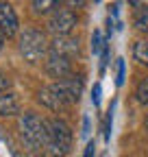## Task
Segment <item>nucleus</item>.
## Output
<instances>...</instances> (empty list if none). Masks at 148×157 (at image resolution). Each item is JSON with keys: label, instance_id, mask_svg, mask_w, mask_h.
<instances>
[{"label": "nucleus", "instance_id": "f257e3e1", "mask_svg": "<svg viewBox=\"0 0 148 157\" xmlns=\"http://www.w3.org/2000/svg\"><path fill=\"white\" fill-rule=\"evenodd\" d=\"M81 94H83V76H70L63 81L44 85L37 94V101L50 111H63L70 105L79 103Z\"/></svg>", "mask_w": 148, "mask_h": 157}, {"label": "nucleus", "instance_id": "f03ea898", "mask_svg": "<svg viewBox=\"0 0 148 157\" xmlns=\"http://www.w3.org/2000/svg\"><path fill=\"white\" fill-rule=\"evenodd\" d=\"M20 135L24 144L31 151H46V142H48V124L46 120H42L37 113L33 111H24L20 116Z\"/></svg>", "mask_w": 148, "mask_h": 157}, {"label": "nucleus", "instance_id": "7ed1b4c3", "mask_svg": "<svg viewBox=\"0 0 148 157\" xmlns=\"http://www.w3.org/2000/svg\"><path fill=\"white\" fill-rule=\"evenodd\" d=\"M48 142H46V155L48 157H65L72 148V129L59 120V118H48Z\"/></svg>", "mask_w": 148, "mask_h": 157}, {"label": "nucleus", "instance_id": "20e7f679", "mask_svg": "<svg viewBox=\"0 0 148 157\" xmlns=\"http://www.w3.org/2000/svg\"><path fill=\"white\" fill-rule=\"evenodd\" d=\"M48 50H50V42L42 31L24 29V33L20 35V52L28 63H35L42 57H48Z\"/></svg>", "mask_w": 148, "mask_h": 157}, {"label": "nucleus", "instance_id": "39448f33", "mask_svg": "<svg viewBox=\"0 0 148 157\" xmlns=\"http://www.w3.org/2000/svg\"><path fill=\"white\" fill-rule=\"evenodd\" d=\"M76 13H74L72 9H63L59 7L57 11H52L50 20H48V31L54 33V37L59 35H70L74 31V26H76Z\"/></svg>", "mask_w": 148, "mask_h": 157}, {"label": "nucleus", "instance_id": "423d86ee", "mask_svg": "<svg viewBox=\"0 0 148 157\" xmlns=\"http://www.w3.org/2000/svg\"><path fill=\"white\" fill-rule=\"evenodd\" d=\"M44 68H46V74L52 76V78H57V81H63V78L72 76V61L68 57H61V55L48 52Z\"/></svg>", "mask_w": 148, "mask_h": 157}, {"label": "nucleus", "instance_id": "0eeeda50", "mask_svg": "<svg viewBox=\"0 0 148 157\" xmlns=\"http://www.w3.org/2000/svg\"><path fill=\"white\" fill-rule=\"evenodd\" d=\"M81 50V44H79V37H72V35H59V37H54L52 42H50V50L52 55H61V57H76Z\"/></svg>", "mask_w": 148, "mask_h": 157}, {"label": "nucleus", "instance_id": "6e6552de", "mask_svg": "<svg viewBox=\"0 0 148 157\" xmlns=\"http://www.w3.org/2000/svg\"><path fill=\"white\" fill-rule=\"evenodd\" d=\"M17 15L9 2H0V31L5 33V37H13L17 33Z\"/></svg>", "mask_w": 148, "mask_h": 157}, {"label": "nucleus", "instance_id": "1a4fd4ad", "mask_svg": "<svg viewBox=\"0 0 148 157\" xmlns=\"http://www.w3.org/2000/svg\"><path fill=\"white\" fill-rule=\"evenodd\" d=\"M15 113H20V103H17L15 94L2 92L0 94V116L9 118V116H15Z\"/></svg>", "mask_w": 148, "mask_h": 157}, {"label": "nucleus", "instance_id": "9d476101", "mask_svg": "<svg viewBox=\"0 0 148 157\" xmlns=\"http://www.w3.org/2000/svg\"><path fill=\"white\" fill-rule=\"evenodd\" d=\"M133 57L137 59L142 66L148 68V42H146V39H142V42H137L133 46Z\"/></svg>", "mask_w": 148, "mask_h": 157}, {"label": "nucleus", "instance_id": "9b49d317", "mask_svg": "<svg viewBox=\"0 0 148 157\" xmlns=\"http://www.w3.org/2000/svg\"><path fill=\"white\" fill-rule=\"evenodd\" d=\"M31 7L35 9V13H48L50 9L57 11L61 5L57 2V0H35V2H31Z\"/></svg>", "mask_w": 148, "mask_h": 157}, {"label": "nucleus", "instance_id": "f8f14e48", "mask_svg": "<svg viewBox=\"0 0 148 157\" xmlns=\"http://www.w3.org/2000/svg\"><path fill=\"white\" fill-rule=\"evenodd\" d=\"M133 24H135L137 31L148 33V7H144L142 11H137V15H135V20H133Z\"/></svg>", "mask_w": 148, "mask_h": 157}, {"label": "nucleus", "instance_id": "ddd939ff", "mask_svg": "<svg viewBox=\"0 0 148 157\" xmlns=\"http://www.w3.org/2000/svg\"><path fill=\"white\" fill-rule=\"evenodd\" d=\"M105 44H107V39L102 37V33L94 31V35H91V50H94V55H100L102 48H105Z\"/></svg>", "mask_w": 148, "mask_h": 157}, {"label": "nucleus", "instance_id": "4468645a", "mask_svg": "<svg viewBox=\"0 0 148 157\" xmlns=\"http://www.w3.org/2000/svg\"><path fill=\"white\" fill-rule=\"evenodd\" d=\"M135 96H137V101H139L142 105H148V78H144V81L137 85Z\"/></svg>", "mask_w": 148, "mask_h": 157}, {"label": "nucleus", "instance_id": "2eb2a0df", "mask_svg": "<svg viewBox=\"0 0 148 157\" xmlns=\"http://www.w3.org/2000/svg\"><path fill=\"white\" fill-rule=\"evenodd\" d=\"M111 122H113V107L109 109V113H107V124H105V140H107V142L111 140Z\"/></svg>", "mask_w": 148, "mask_h": 157}, {"label": "nucleus", "instance_id": "dca6fc26", "mask_svg": "<svg viewBox=\"0 0 148 157\" xmlns=\"http://www.w3.org/2000/svg\"><path fill=\"white\" fill-rule=\"evenodd\" d=\"M11 87V78L5 74V72H0V94H2V92H7Z\"/></svg>", "mask_w": 148, "mask_h": 157}, {"label": "nucleus", "instance_id": "f3484780", "mask_svg": "<svg viewBox=\"0 0 148 157\" xmlns=\"http://www.w3.org/2000/svg\"><path fill=\"white\" fill-rule=\"evenodd\" d=\"M124 83V59H118V78H116V85Z\"/></svg>", "mask_w": 148, "mask_h": 157}, {"label": "nucleus", "instance_id": "a211bd4d", "mask_svg": "<svg viewBox=\"0 0 148 157\" xmlns=\"http://www.w3.org/2000/svg\"><path fill=\"white\" fill-rule=\"evenodd\" d=\"M91 103H94L96 107L100 105V83L94 85V92H91Z\"/></svg>", "mask_w": 148, "mask_h": 157}, {"label": "nucleus", "instance_id": "6ab92c4d", "mask_svg": "<svg viewBox=\"0 0 148 157\" xmlns=\"http://www.w3.org/2000/svg\"><path fill=\"white\" fill-rule=\"evenodd\" d=\"M94 155H96V144H94V140H91V142H87L85 155H83V157H94Z\"/></svg>", "mask_w": 148, "mask_h": 157}, {"label": "nucleus", "instance_id": "aec40b11", "mask_svg": "<svg viewBox=\"0 0 148 157\" xmlns=\"http://www.w3.org/2000/svg\"><path fill=\"white\" fill-rule=\"evenodd\" d=\"M87 133H89V120L85 118V120H83V135H87Z\"/></svg>", "mask_w": 148, "mask_h": 157}, {"label": "nucleus", "instance_id": "412c9836", "mask_svg": "<svg viewBox=\"0 0 148 157\" xmlns=\"http://www.w3.org/2000/svg\"><path fill=\"white\" fill-rule=\"evenodd\" d=\"M2 44H5V33L0 31V50H2Z\"/></svg>", "mask_w": 148, "mask_h": 157}]
</instances>
